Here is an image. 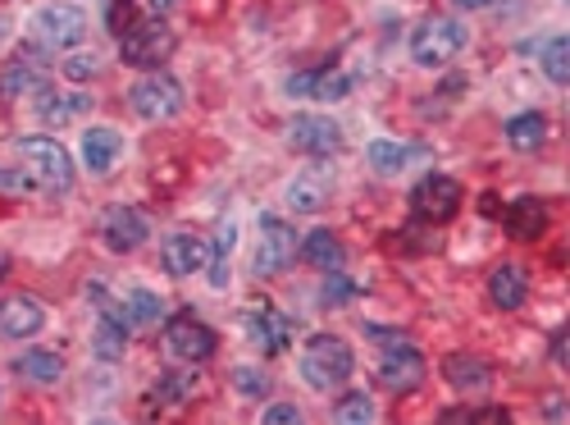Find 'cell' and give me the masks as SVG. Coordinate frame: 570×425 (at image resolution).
Segmentation results:
<instances>
[{"mask_svg":"<svg viewBox=\"0 0 570 425\" xmlns=\"http://www.w3.org/2000/svg\"><path fill=\"white\" fill-rule=\"evenodd\" d=\"M14 174H19L23 192L60 197V192L73 188V156L64 152L60 142H50V138H23V142H19Z\"/></svg>","mask_w":570,"mask_h":425,"instance_id":"6da1fadb","label":"cell"},{"mask_svg":"<svg viewBox=\"0 0 570 425\" xmlns=\"http://www.w3.org/2000/svg\"><path fill=\"white\" fill-rule=\"evenodd\" d=\"M356 375V353L339 334H316L301 347V380L316 393H333Z\"/></svg>","mask_w":570,"mask_h":425,"instance_id":"7a4b0ae2","label":"cell"},{"mask_svg":"<svg viewBox=\"0 0 570 425\" xmlns=\"http://www.w3.org/2000/svg\"><path fill=\"white\" fill-rule=\"evenodd\" d=\"M465 42H471V28H465V19L456 14H434L425 19L416 33H411V60L420 69H443L452 56L465 51Z\"/></svg>","mask_w":570,"mask_h":425,"instance_id":"3957f363","label":"cell"},{"mask_svg":"<svg viewBox=\"0 0 570 425\" xmlns=\"http://www.w3.org/2000/svg\"><path fill=\"white\" fill-rule=\"evenodd\" d=\"M28 33H33L37 46H46V51H73V46H83V37H87V14L78 5L56 0V5H41L33 14Z\"/></svg>","mask_w":570,"mask_h":425,"instance_id":"277c9868","label":"cell"},{"mask_svg":"<svg viewBox=\"0 0 570 425\" xmlns=\"http://www.w3.org/2000/svg\"><path fill=\"white\" fill-rule=\"evenodd\" d=\"M174 56V33L165 28V23H155V19H138L133 28H128L119 37V60L128 69H155V64H165Z\"/></svg>","mask_w":570,"mask_h":425,"instance_id":"5b68a950","label":"cell"},{"mask_svg":"<svg viewBox=\"0 0 570 425\" xmlns=\"http://www.w3.org/2000/svg\"><path fill=\"white\" fill-rule=\"evenodd\" d=\"M128 106H133L138 119H174L178 110H183V87H178V79H169V73H146L142 83H133V92H128Z\"/></svg>","mask_w":570,"mask_h":425,"instance_id":"8992f818","label":"cell"},{"mask_svg":"<svg viewBox=\"0 0 570 425\" xmlns=\"http://www.w3.org/2000/svg\"><path fill=\"white\" fill-rule=\"evenodd\" d=\"M165 347H169V357L188 362V366H201V362H211V357H215L219 334L211 330V324H201L192 311H183V316H174V320H169Z\"/></svg>","mask_w":570,"mask_h":425,"instance_id":"52a82bcc","label":"cell"},{"mask_svg":"<svg viewBox=\"0 0 570 425\" xmlns=\"http://www.w3.org/2000/svg\"><path fill=\"white\" fill-rule=\"evenodd\" d=\"M456 211H461V184L448 179V174H429L411 192V215L425 224H448Z\"/></svg>","mask_w":570,"mask_h":425,"instance_id":"ba28073f","label":"cell"},{"mask_svg":"<svg viewBox=\"0 0 570 425\" xmlns=\"http://www.w3.org/2000/svg\"><path fill=\"white\" fill-rule=\"evenodd\" d=\"M288 142L297 146L301 156H316V161H329L343 152V129L339 119H324V115H301L288 123Z\"/></svg>","mask_w":570,"mask_h":425,"instance_id":"9c48e42d","label":"cell"},{"mask_svg":"<svg viewBox=\"0 0 570 425\" xmlns=\"http://www.w3.org/2000/svg\"><path fill=\"white\" fill-rule=\"evenodd\" d=\"M297 261V229L288 220L261 215V252H256V274H283Z\"/></svg>","mask_w":570,"mask_h":425,"instance_id":"30bf717a","label":"cell"},{"mask_svg":"<svg viewBox=\"0 0 570 425\" xmlns=\"http://www.w3.org/2000/svg\"><path fill=\"white\" fill-rule=\"evenodd\" d=\"M100 238H106V247H110V252H119V257L138 252V247L151 238L146 215L133 211V206H106V211H100Z\"/></svg>","mask_w":570,"mask_h":425,"instance_id":"8fae6325","label":"cell"},{"mask_svg":"<svg viewBox=\"0 0 570 425\" xmlns=\"http://www.w3.org/2000/svg\"><path fill=\"white\" fill-rule=\"evenodd\" d=\"M215 247L205 243L201 234H169L165 247H161V261L165 270L174 274V280H188V274H201L205 265H211Z\"/></svg>","mask_w":570,"mask_h":425,"instance_id":"7c38bea8","label":"cell"},{"mask_svg":"<svg viewBox=\"0 0 570 425\" xmlns=\"http://www.w3.org/2000/svg\"><path fill=\"white\" fill-rule=\"evenodd\" d=\"M41 324H46V307L33 293L0 297V339H33Z\"/></svg>","mask_w":570,"mask_h":425,"instance_id":"4fadbf2b","label":"cell"},{"mask_svg":"<svg viewBox=\"0 0 570 425\" xmlns=\"http://www.w3.org/2000/svg\"><path fill=\"white\" fill-rule=\"evenodd\" d=\"M425 380V357H420V347H388L383 362H379V385L383 389H393V393H406V389H420Z\"/></svg>","mask_w":570,"mask_h":425,"instance_id":"5bb4252c","label":"cell"},{"mask_svg":"<svg viewBox=\"0 0 570 425\" xmlns=\"http://www.w3.org/2000/svg\"><path fill=\"white\" fill-rule=\"evenodd\" d=\"M37 87H46V46L33 42L5 64V73H0V92L23 96V92H37Z\"/></svg>","mask_w":570,"mask_h":425,"instance_id":"9a60e30c","label":"cell"},{"mask_svg":"<svg viewBox=\"0 0 570 425\" xmlns=\"http://www.w3.org/2000/svg\"><path fill=\"white\" fill-rule=\"evenodd\" d=\"M247 334H251V343L261 347L265 357H278V353H288V343H293V320L283 316V311H274V307H265V311H256V316H247Z\"/></svg>","mask_w":570,"mask_h":425,"instance_id":"2e32d148","label":"cell"},{"mask_svg":"<svg viewBox=\"0 0 570 425\" xmlns=\"http://www.w3.org/2000/svg\"><path fill=\"white\" fill-rule=\"evenodd\" d=\"M92 110V96L87 92H56V87H41L37 92V115L46 123H73Z\"/></svg>","mask_w":570,"mask_h":425,"instance_id":"e0dca14e","label":"cell"},{"mask_svg":"<svg viewBox=\"0 0 570 425\" xmlns=\"http://www.w3.org/2000/svg\"><path fill=\"white\" fill-rule=\"evenodd\" d=\"M329 192H333V174L329 169H306L288 184V206L293 211H320V206H329Z\"/></svg>","mask_w":570,"mask_h":425,"instance_id":"ac0fdd59","label":"cell"},{"mask_svg":"<svg viewBox=\"0 0 570 425\" xmlns=\"http://www.w3.org/2000/svg\"><path fill=\"white\" fill-rule=\"evenodd\" d=\"M488 297L502 307V311H521L525 297H530V280L521 265H498L494 274H488Z\"/></svg>","mask_w":570,"mask_h":425,"instance_id":"d6986e66","label":"cell"},{"mask_svg":"<svg viewBox=\"0 0 570 425\" xmlns=\"http://www.w3.org/2000/svg\"><path fill=\"white\" fill-rule=\"evenodd\" d=\"M119 156H123V138H119L115 129H87V133H83V165H87L92 174L115 169Z\"/></svg>","mask_w":570,"mask_h":425,"instance_id":"ffe728a7","label":"cell"},{"mask_svg":"<svg viewBox=\"0 0 570 425\" xmlns=\"http://www.w3.org/2000/svg\"><path fill=\"white\" fill-rule=\"evenodd\" d=\"M297 252H301L310 265H320L324 274H329V270H343V265H347V247H343L339 238H333L329 229H310L306 238H297Z\"/></svg>","mask_w":570,"mask_h":425,"instance_id":"44dd1931","label":"cell"},{"mask_svg":"<svg viewBox=\"0 0 570 425\" xmlns=\"http://www.w3.org/2000/svg\"><path fill=\"white\" fill-rule=\"evenodd\" d=\"M502 224H507L511 238H525V243H530V238H538L543 229H548V206H543L538 197H521V202L507 211Z\"/></svg>","mask_w":570,"mask_h":425,"instance_id":"7402d4cb","label":"cell"},{"mask_svg":"<svg viewBox=\"0 0 570 425\" xmlns=\"http://www.w3.org/2000/svg\"><path fill=\"white\" fill-rule=\"evenodd\" d=\"M507 142H511V152H538V146L548 142V115L525 110V115L507 119Z\"/></svg>","mask_w":570,"mask_h":425,"instance_id":"603a6c76","label":"cell"},{"mask_svg":"<svg viewBox=\"0 0 570 425\" xmlns=\"http://www.w3.org/2000/svg\"><path fill=\"white\" fill-rule=\"evenodd\" d=\"M366 161L375 174H383V179H393V174H402L411 161H416V152H411L406 142H393V138H375L366 146Z\"/></svg>","mask_w":570,"mask_h":425,"instance_id":"cb8c5ba5","label":"cell"},{"mask_svg":"<svg viewBox=\"0 0 570 425\" xmlns=\"http://www.w3.org/2000/svg\"><path fill=\"white\" fill-rule=\"evenodd\" d=\"M19 375H28L33 385H60L64 380V357L46 353V347H33V353L19 357Z\"/></svg>","mask_w":570,"mask_h":425,"instance_id":"d4e9b609","label":"cell"},{"mask_svg":"<svg viewBox=\"0 0 570 425\" xmlns=\"http://www.w3.org/2000/svg\"><path fill=\"white\" fill-rule=\"evenodd\" d=\"M96 357L100 362H119L123 357V347H128V320H119L115 311H106L100 316V324H96Z\"/></svg>","mask_w":570,"mask_h":425,"instance_id":"484cf974","label":"cell"},{"mask_svg":"<svg viewBox=\"0 0 570 425\" xmlns=\"http://www.w3.org/2000/svg\"><path fill=\"white\" fill-rule=\"evenodd\" d=\"M238 247V224L224 220L215 229V257H211V284L215 288H228V252Z\"/></svg>","mask_w":570,"mask_h":425,"instance_id":"4316f807","label":"cell"},{"mask_svg":"<svg viewBox=\"0 0 570 425\" xmlns=\"http://www.w3.org/2000/svg\"><path fill=\"white\" fill-rule=\"evenodd\" d=\"M443 370H448V380H452L456 389H484L488 380H494V375H488V366H484L479 357H448Z\"/></svg>","mask_w":570,"mask_h":425,"instance_id":"83f0119b","label":"cell"},{"mask_svg":"<svg viewBox=\"0 0 570 425\" xmlns=\"http://www.w3.org/2000/svg\"><path fill=\"white\" fill-rule=\"evenodd\" d=\"M543 73H548V83H557V87L570 83V37L566 33L543 46Z\"/></svg>","mask_w":570,"mask_h":425,"instance_id":"f1b7e54d","label":"cell"},{"mask_svg":"<svg viewBox=\"0 0 570 425\" xmlns=\"http://www.w3.org/2000/svg\"><path fill=\"white\" fill-rule=\"evenodd\" d=\"M333 421L339 425H370L375 421V398L370 393H343L339 408H333Z\"/></svg>","mask_w":570,"mask_h":425,"instance_id":"f546056e","label":"cell"},{"mask_svg":"<svg viewBox=\"0 0 570 425\" xmlns=\"http://www.w3.org/2000/svg\"><path fill=\"white\" fill-rule=\"evenodd\" d=\"M347 92H352V79L339 69H320L316 83H310V96H316V102H343Z\"/></svg>","mask_w":570,"mask_h":425,"instance_id":"4dcf8cb0","label":"cell"},{"mask_svg":"<svg viewBox=\"0 0 570 425\" xmlns=\"http://www.w3.org/2000/svg\"><path fill=\"white\" fill-rule=\"evenodd\" d=\"M128 316H133L138 324L165 320V297H161V293H151V288H138V293H133V303H128Z\"/></svg>","mask_w":570,"mask_h":425,"instance_id":"1f68e13d","label":"cell"},{"mask_svg":"<svg viewBox=\"0 0 570 425\" xmlns=\"http://www.w3.org/2000/svg\"><path fill=\"white\" fill-rule=\"evenodd\" d=\"M320 297H324V307H347V297H356V284L347 280L343 270H329V280H324Z\"/></svg>","mask_w":570,"mask_h":425,"instance_id":"d6a6232c","label":"cell"},{"mask_svg":"<svg viewBox=\"0 0 570 425\" xmlns=\"http://www.w3.org/2000/svg\"><path fill=\"white\" fill-rule=\"evenodd\" d=\"M233 389L247 393V398H265L270 393V375H261L256 366H238V370H233Z\"/></svg>","mask_w":570,"mask_h":425,"instance_id":"836d02e7","label":"cell"},{"mask_svg":"<svg viewBox=\"0 0 570 425\" xmlns=\"http://www.w3.org/2000/svg\"><path fill=\"white\" fill-rule=\"evenodd\" d=\"M138 23V5L133 0H110V10H106V28L115 33V37H123L128 28Z\"/></svg>","mask_w":570,"mask_h":425,"instance_id":"e575fe53","label":"cell"},{"mask_svg":"<svg viewBox=\"0 0 570 425\" xmlns=\"http://www.w3.org/2000/svg\"><path fill=\"white\" fill-rule=\"evenodd\" d=\"M188 389H192V375H174V380H165L151 398H155V403H174V398H183Z\"/></svg>","mask_w":570,"mask_h":425,"instance_id":"d590c367","label":"cell"},{"mask_svg":"<svg viewBox=\"0 0 570 425\" xmlns=\"http://www.w3.org/2000/svg\"><path fill=\"white\" fill-rule=\"evenodd\" d=\"M366 334H370V343H375V347H383V353H388V347H402V343H411L402 330H383V324H366Z\"/></svg>","mask_w":570,"mask_h":425,"instance_id":"8d00e7d4","label":"cell"},{"mask_svg":"<svg viewBox=\"0 0 570 425\" xmlns=\"http://www.w3.org/2000/svg\"><path fill=\"white\" fill-rule=\"evenodd\" d=\"M261 421H265V425H297V421H301V412H297L293 403H274V408H265V412H261Z\"/></svg>","mask_w":570,"mask_h":425,"instance_id":"74e56055","label":"cell"},{"mask_svg":"<svg viewBox=\"0 0 570 425\" xmlns=\"http://www.w3.org/2000/svg\"><path fill=\"white\" fill-rule=\"evenodd\" d=\"M316 73H320V69H306V73H293V79H288V92H293V96H310V83H316Z\"/></svg>","mask_w":570,"mask_h":425,"instance_id":"f35d334b","label":"cell"},{"mask_svg":"<svg viewBox=\"0 0 570 425\" xmlns=\"http://www.w3.org/2000/svg\"><path fill=\"white\" fill-rule=\"evenodd\" d=\"M553 357H557V362H561V366H566V330H561V334H557V339H553Z\"/></svg>","mask_w":570,"mask_h":425,"instance_id":"ab89813d","label":"cell"},{"mask_svg":"<svg viewBox=\"0 0 570 425\" xmlns=\"http://www.w3.org/2000/svg\"><path fill=\"white\" fill-rule=\"evenodd\" d=\"M543 416H548V421H561V416H566V403L557 398V403H548V412H543Z\"/></svg>","mask_w":570,"mask_h":425,"instance_id":"60d3db41","label":"cell"},{"mask_svg":"<svg viewBox=\"0 0 570 425\" xmlns=\"http://www.w3.org/2000/svg\"><path fill=\"white\" fill-rule=\"evenodd\" d=\"M146 5H151L155 14H165V10H174V5H178V0H146Z\"/></svg>","mask_w":570,"mask_h":425,"instance_id":"b9f144b4","label":"cell"},{"mask_svg":"<svg viewBox=\"0 0 570 425\" xmlns=\"http://www.w3.org/2000/svg\"><path fill=\"white\" fill-rule=\"evenodd\" d=\"M5 270H10V265H5V257H0V274H5Z\"/></svg>","mask_w":570,"mask_h":425,"instance_id":"7bdbcfd3","label":"cell"}]
</instances>
